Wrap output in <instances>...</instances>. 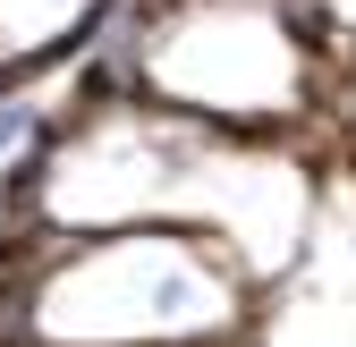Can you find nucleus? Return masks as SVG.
Instances as JSON below:
<instances>
[{
	"mask_svg": "<svg viewBox=\"0 0 356 347\" xmlns=\"http://www.w3.org/2000/svg\"><path fill=\"white\" fill-rule=\"evenodd\" d=\"M254 314L263 280L195 221L76 229V246L34 280L42 347H254Z\"/></svg>",
	"mask_w": 356,
	"mask_h": 347,
	"instance_id": "f257e3e1",
	"label": "nucleus"
},
{
	"mask_svg": "<svg viewBox=\"0 0 356 347\" xmlns=\"http://www.w3.org/2000/svg\"><path fill=\"white\" fill-rule=\"evenodd\" d=\"M26 127H34V102H0V161L26 144Z\"/></svg>",
	"mask_w": 356,
	"mask_h": 347,
	"instance_id": "f03ea898",
	"label": "nucleus"
}]
</instances>
